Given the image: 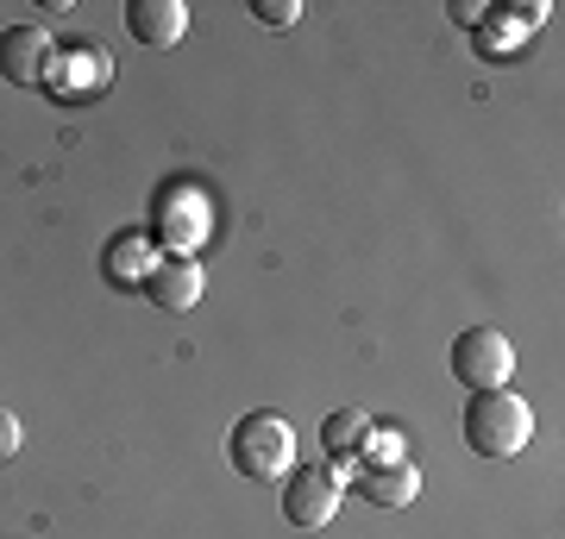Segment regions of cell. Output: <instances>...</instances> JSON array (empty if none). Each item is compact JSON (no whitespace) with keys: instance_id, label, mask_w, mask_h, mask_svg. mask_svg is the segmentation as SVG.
<instances>
[{"instance_id":"6da1fadb","label":"cell","mask_w":565,"mask_h":539,"mask_svg":"<svg viewBox=\"0 0 565 539\" xmlns=\"http://www.w3.org/2000/svg\"><path fill=\"white\" fill-rule=\"evenodd\" d=\"M534 440V414L515 389H471L465 401V445L478 459H515Z\"/></svg>"},{"instance_id":"7a4b0ae2","label":"cell","mask_w":565,"mask_h":539,"mask_svg":"<svg viewBox=\"0 0 565 539\" xmlns=\"http://www.w3.org/2000/svg\"><path fill=\"white\" fill-rule=\"evenodd\" d=\"M226 452H233V471L252 483H282L289 471H296V433H289V420L282 414H239L233 420V440H226Z\"/></svg>"},{"instance_id":"3957f363","label":"cell","mask_w":565,"mask_h":539,"mask_svg":"<svg viewBox=\"0 0 565 539\" xmlns=\"http://www.w3.org/2000/svg\"><path fill=\"white\" fill-rule=\"evenodd\" d=\"M207 233H214V207L195 182H177L151 201V245H163L170 258H189Z\"/></svg>"},{"instance_id":"277c9868","label":"cell","mask_w":565,"mask_h":539,"mask_svg":"<svg viewBox=\"0 0 565 539\" xmlns=\"http://www.w3.org/2000/svg\"><path fill=\"white\" fill-rule=\"evenodd\" d=\"M509 370H515V345L497 326H471L452 339V377L465 389H509Z\"/></svg>"},{"instance_id":"5b68a950","label":"cell","mask_w":565,"mask_h":539,"mask_svg":"<svg viewBox=\"0 0 565 539\" xmlns=\"http://www.w3.org/2000/svg\"><path fill=\"white\" fill-rule=\"evenodd\" d=\"M340 496H345V483H340L333 464H302V471H289V477H282V520L315 533V527L333 520Z\"/></svg>"},{"instance_id":"8992f818","label":"cell","mask_w":565,"mask_h":539,"mask_svg":"<svg viewBox=\"0 0 565 539\" xmlns=\"http://www.w3.org/2000/svg\"><path fill=\"white\" fill-rule=\"evenodd\" d=\"M57 69V39L39 32V25H7L0 32V76L13 88H44Z\"/></svg>"},{"instance_id":"52a82bcc","label":"cell","mask_w":565,"mask_h":539,"mask_svg":"<svg viewBox=\"0 0 565 539\" xmlns=\"http://www.w3.org/2000/svg\"><path fill=\"white\" fill-rule=\"evenodd\" d=\"M107 82H114V57H107L102 44H57V69H51V95L57 100H95L107 95Z\"/></svg>"},{"instance_id":"ba28073f","label":"cell","mask_w":565,"mask_h":539,"mask_svg":"<svg viewBox=\"0 0 565 539\" xmlns=\"http://www.w3.org/2000/svg\"><path fill=\"white\" fill-rule=\"evenodd\" d=\"M126 32H132L145 51H170V44H182V32H189V7H182V0H132V7H126Z\"/></svg>"},{"instance_id":"9c48e42d","label":"cell","mask_w":565,"mask_h":539,"mask_svg":"<svg viewBox=\"0 0 565 539\" xmlns=\"http://www.w3.org/2000/svg\"><path fill=\"white\" fill-rule=\"evenodd\" d=\"M202 263L195 258H158V270H151V282H145V295L158 301L163 314H189L195 301H202Z\"/></svg>"},{"instance_id":"30bf717a","label":"cell","mask_w":565,"mask_h":539,"mask_svg":"<svg viewBox=\"0 0 565 539\" xmlns=\"http://www.w3.org/2000/svg\"><path fill=\"white\" fill-rule=\"evenodd\" d=\"M151 270H158V245H151V233H120V239L102 251V277L114 282V289H145Z\"/></svg>"},{"instance_id":"8fae6325","label":"cell","mask_w":565,"mask_h":539,"mask_svg":"<svg viewBox=\"0 0 565 539\" xmlns=\"http://www.w3.org/2000/svg\"><path fill=\"white\" fill-rule=\"evenodd\" d=\"M364 502H377V508H408V502L422 496V477H415V464H359V483H352Z\"/></svg>"},{"instance_id":"7c38bea8","label":"cell","mask_w":565,"mask_h":539,"mask_svg":"<svg viewBox=\"0 0 565 539\" xmlns=\"http://www.w3.org/2000/svg\"><path fill=\"white\" fill-rule=\"evenodd\" d=\"M546 20V7H490V20L478 25V51L484 57H503V51H522V39H527V25H541Z\"/></svg>"},{"instance_id":"4fadbf2b","label":"cell","mask_w":565,"mask_h":539,"mask_svg":"<svg viewBox=\"0 0 565 539\" xmlns=\"http://www.w3.org/2000/svg\"><path fill=\"white\" fill-rule=\"evenodd\" d=\"M364 433H371V420H364L359 408H340V414H327V420H321L327 459H333V464H352V459H359V445H364Z\"/></svg>"},{"instance_id":"5bb4252c","label":"cell","mask_w":565,"mask_h":539,"mask_svg":"<svg viewBox=\"0 0 565 539\" xmlns=\"http://www.w3.org/2000/svg\"><path fill=\"white\" fill-rule=\"evenodd\" d=\"M359 464H403V433L396 427H371L359 445Z\"/></svg>"},{"instance_id":"9a60e30c","label":"cell","mask_w":565,"mask_h":539,"mask_svg":"<svg viewBox=\"0 0 565 539\" xmlns=\"http://www.w3.org/2000/svg\"><path fill=\"white\" fill-rule=\"evenodd\" d=\"M252 20H264V25H296V20H302V0H258V7H252Z\"/></svg>"},{"instance_id":"2e32d148","label":"cell","mask_w":565,"mask_h":539,"mask_svg":"<svg viewBox=\"0 0 565 539\" xmlns=\"http://www.w3.org/2000/svg\"><path fill=\"white\" fill-rule=\"evenodd\" d=\"M13 452H20V420H13L7 408H0V464L13 459Z\"/></svg>"},{"instance_id":"e0dca14e","label":"cell","mask_w":565,"mask_h":539,"mask_svg":"<svg viewBox=\"0 0 565 539\" xmlns=\"http://www.w3.org/2000/svg\"><path fill=\"white\" fill-rule=\"evenodd\" d=\"M452 20H459V25H471V32H478V25L490 20V7H478V0H452Z\"/></svg>"}]
</instances>
